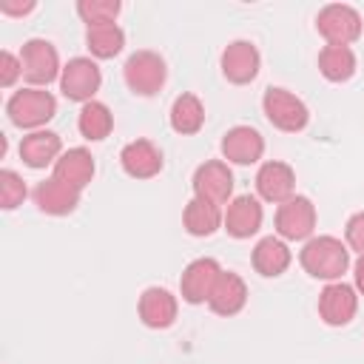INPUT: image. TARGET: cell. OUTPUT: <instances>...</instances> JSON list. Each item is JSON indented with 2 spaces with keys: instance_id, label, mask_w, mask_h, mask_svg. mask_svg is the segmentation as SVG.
Listing matches in <instances>:
<instances>
[{
  "instance_id": "cell-18",
  "label": "cell",
  "mask_w": 364,
  "mask_h": 364,
  "mask_svg": "<svg viewBox=\"0 0 364 364\" xmlns=\"http://www.w3.org/2000/svg\"><path fill=\"white\" fill-rule=\"evenodd\" d=\"M23 165L34 168V171H43V168H54V162L63 156V139L57 131H48V128H40V131H31L20 139V148H17Z\"/></svg>"
},
{
  "instance_id": "cell-33",
  "label": "cell",
  "mask_w": 364,
  "mask_h": 364,
  "mask_svg": "<svg viewBox=\"0 0 364 364\" xmlns=\"http://www.w3.org/2000/svg\"><path fill=\"white\" fill-rule=\"evenodd\" d=\"M353 287H355V293L358 296H364V256H358L355 262H353Z\"/></svg>"
},
{
  "instance_id": "cell-14",
  "label": "cell",
  "mask_w": 364,
  "mask_h": 364,
  "mask_svg": "<svg viewBox=\"0 0 364 364\" xmlns=\"http://www.w3.org/2000/svg\"><path fill=\"white\" fill-rule=\"evenodd\" d=\"M262 222H264V208H262V202H259L256 196H250V193H242V196H233V199L228 202L222 228H225L228 236H233V239H250V236L259 233Z\"/></svg>"
},
{
  "instance_id": "cell-31",
  "label": "cell",
  "mask_w": 364,
  "mask_h": 364,
  "mask_svg": "<svg viewBox=\"0 0 364 364\" xmlns=\"http://www.w3.org/2000/svg\"><path fill=\"white\" fill-rule=\"evenodd\" d=\"M20 77H23V63H20V57L11 54V51H0V85H3V88H11Z\"/></svg>"
},
{
  "instance_id": "cell-28",
  "label": "cell",
  "mask_w": 364,
  "mask_h": 364,
  "mask_svg": "<svg viewBox=\"0 0 364 364\" xmlns=\"http://www.w3.org/2000/svg\"><path fill=\"white\" fill-rule=\"evenodd\" d=\"M119 11H122V3L119 0H80L77 3V14L85 23V28L117 23V14Z\"/></svg>"
},
{
  "instance_id": "cell-7",
  "label": "cell",
  "mask_w": 364,
  "mask_h": 364,
  "mask_svg": "<svg viewBox=\"0 0 364 364\" xmlns=\"http://www.w3.org/2000/svg\"><path fill=\"white\" fill-rule=\"evenodd\" d=\"M276 236L284 242H307L316 230V205L296 193L276 208Z\"/></svg>"
},
{
  "instance_id": "cell-5",
  "label": "cell",
  "mask_w": 364,
  "mask_h": 364,
  "mask_svg": "<svg viewBox=\"0 0 364 364\" xmlns=\"http://www.w3.org/2000/svg\"><path fill=\"white\" fill-rule=\"evenodd\" d=\"M20 63H23V80L31 88H46L48 82L60 80V74H63L57 46L43 37H31L23 43Z\"/></svg>"
},
{
  "instance_id": "cell-17",
  "label": "cell",
  "mask_w": 364,
  "mask_h": 364,
  "mask_svg": "<svg viewBox=\"0 0 364 364\" xmlns=\"http://www.w3.org/2000/svg\"><path fill=\"white\" fill-rule=\"evenodd\" d=\"M31 196H34V205H37L40 213H46V216H68V213L77 210L82 191L60 182L57 176H46L43 182H37Z\"/></svg>"
},
{
  "instance_id": "cell-32",
  "label": "cell",
  "mask_w": 364,
  "mask_h": 364,
  "mask_svg": "<svg viewBox=\"0 0 364 364\" xmlns=\"http://www.w3.org/2000/svg\"><path fill=\"white\" fill-rule=\"evenodd\" d=\"M34 0H26V3H11V0H3L0 3V14H11V17H20V14H28L34 11Z\"/></svg>"
},
{
  "instance_id": "cell-10",
  "label": "cell",
  "mask_w": 364,
  "mask_h": 364,
  "mask_svg": "<svg viewBox=\"0 0 364 364\" xmlns=\"http://www.w3.org/2000/svg\"><path fill=\"white\" fill-rule=\"evenodd\" d=\"M219 68H222L228 82L247 85V82H253L259 77L262 54L250 40H233V43L225 46V51L219 57Z\"/></svg>"
},
{
  "instance_id": "cell-23",
  "label": "cell",
  "mask_w": 364,
  "mask_h": 364,
  "mask_svg": "<svg viewBox=\"0 0 364 364\" xmlns=\"http://www.w3.org/2000/svg\"><path fill=\"white\" fill-rule=\"evenodd\" d=\"M225 222V210L222 205H213V202H205V199H191L182 210V228L196 236V239H205V236H213Z\"/></svg>"
},
{
  "instance_id": "cell-30",
  "label": "cell",
  "mask_w": 364,
  "mask_h": 364,
  "mask_svg": "<svg viewBox=\"0 0 364 364\" xmlns=\"http://www.w3.org/2000/svg\"><path fill=\"white\" fill-rule=\"evenodd\" d=\"M344 242L350 250H355L358 256H364V210L353 213L344 225Z\"/></svg>"
},
{
  "instance_id": "cell-6",
  "label": "cell",
  "mask_w": 364,
  "mask_h": 364,
  "mask_svg": "<svg viewBox=\"0 0 364 364\" xmlns=\"http://www.w3.org/2000/svg\"><path fill=\"white\" fill-rule=\"evenodd\" d=\"M316 31L327 46H353L364 31V20L353 6L330 3L316 14Z\"/></svg>"
},
{
  "instance_id": "cell-9",
  "label": "cell",
  "mask_w": 364,
  "mask_h": 364,
  "mask_svg": "<svg viewBox=\"0 0 364 364\" xmlns=\"http://www.w3.org/2000/svg\"><path fill=\"white\" fill-rule=\"evenodd\" d=\"M193 196L213 202V205H228L233 196V171L225 159H208L193 171L191 179Z\"/></svg>"
},
{
  "instance_id": "cell-4",
  "label": "cell",
  "mask_w": 364,
  "mask_h": 364,
  "mask_svg": "<svg viewBox=\"0 0 364 364\" xmlns=\"http://www.w3.org/2000/svg\"><path fill=\"white\" fill-rule=\"evenodd\" d=\"M262 111H264V119L284 134H299L310 122V108L304 105V100L279 85H270L262 94Z\"/></svg>"
},
{
  "instance_id": "cell-15",
  "label": "cell",
  "mask_w": 364,
  "mask_h": 364,
  "mask_svg": "<svg viewBox=\"0 0 364 364\" xmlns=\"http://www.w3.org/2000/svg\"><path fill=\"white\" fill-rule=\"evenodd\" d=\"M222 273V264L210 256H199L193 259L185 270H182V279H179V293L188 304H208V296L216 284Z\"/></svg>"
},
{
  "instance_id": "cell-12",
  "label": "cell",
  "mask_w": 364,
  "mask_h": 364,
  "mask_svg": "<svg viewBox=\"0 0 364 364\" xmlns=\"http://www.w3.org/2000/svg\"><path fill=\"white\" fill-rule=\"evenodd\" d=\"M219 151L228 165H256L264 154V136L253 125H233L225 131Z\"/></svg>"
},
{
  "instance_id": "cell-20",
  "label": "cell",
  "mask_w": 364,
  "mask_h": 364,
  "mask_svg": "<svg viewBox=\"0 0 364 364\" xmlns=\"http://www.w3.org/2000/svg\"><path fill=\"white\" fill-rule=\"evenodd\" d=\"M247 304V284L239 273L233 270H222L210 296H208V307L216 313V316H236L242 313Z\"/></svg>"
},
{
  "instance_id": "cell-19",
  "label": "cell",
  "mask_w": 364,
  "mask_h": 364,
  "mask_svg": "<svg viewBox=\"0 0 364 364\" xmlns=\"http://www.w3.org/2000/svg\"><path fill=\"white\" fill-rule=\"evenodd\" d=\"M119 165L131 179H154L162 173V151L151 139H131L119 151Z\"/></svg>"
},
{
  "instance_id": "cell-21",
  "label": "cell",
  "mask_w": 364,
  "mask_h": 364,
  "mask_svg": "<svg viewBox=\"0 0 364 364\" xmlns=\"http://www.w3.org/2000/svg\"><path fill=\"white\" fill-rule=\"evenodd\" d=\"M94 171H97V165H94V156H91L88 148H68L54 162L51 176H57L60 182H65V185H71L77 191H85L91 185V179H94Z\"/></svg>"
},
{
  "instance_id": "cell-22",
  "label": "cell",
  "mask_w": 364,
  "mask_h": 364,
  "mask_svg": "<svg viewBox=\"0 0 364 364\" xmlns=\"http://www.w3.org/2000/svg\"><path fill=\"white\" fill-rule=\"evenodd\" d=\"M290 262H293V253H290L287 242L279 239V236H264V239H259L256 247H253V253H250L253 270H256L259 276H264V279L282 276V273L290 267Z\"/></svg>"
},
{
  "instance_id": "cell-16",
  "label": "cell",
  "mask_w": 364,
  "mask_h": 364,
  "mask_svg": "<svg viewBox=\"0 0 364 364\" xmlns=\"http://www.w3.org/2000/svg\"><path fill=\"white\" fill-rule=\"evenodd\" d=\"M139 321L151 330H168L179 316V299L168 287H145L136 301Z\"/></svg>"
},
{
  "instance_id": "cell-1",
  "label": "cell",
  "mask_w": 364,
  "mask_h": 364,
  "mask_svg": "<svg viewBox=\"0 0 364 364\" xmlns=\"http://www.w3.org/2000/svg\"><path fill=\"white\" fill-rule=\"evenodd\" d=\"M299 262L307 276L321 282H341L350 267V247L338 236H313L299 250Z\"/></svg>"
},
{
  "instance_id": "cell-8",
  "label": "cell",
  "mask_w": 364,
  "mask_h": 364,
  "mask_svg": "<svg viewBox=\"0 0 364 364\" xmlns=\"http://www.w3.org/2000/svg\"><path fill=\"white\" fill-rule=\"evenodd\" d=\"M102 85V71L91 57H71L60 74V91L71 102H91Z\"/></svg>"
},
{
  "instance_id": "cell-2",
  "label": "cell",
  "mask_w": 364,
  "mask_h": 364,
  "mask_svg": "<svg viewBox=\"0 0 364 364\" xmlns=\"http://www.w3.org/2000/svg\"><path fill=\"white\" fill-rule=\"evenodd\" d=\"M6 114H9L11 125H17V128H23V131L31 134V131L46 128V122L54 119V114H57V100H54V94L46 91V88H31V85H26V88H20V91H14V94L9 97Z\"/></svg>"
},
{
  "instance_id": "cell-26",
  "label": "cell",
  "mask_w": 364,
  "mask_h": 364,
  "mask_svg": "<svg viewBox=\"0 0 364 364\" xmlns=\"http://www.w3.org/2000/svg\"><path fill=\"white\" fill-rule=\"evenodd\" d=\"M77 128H80L82 139H88V142H102V139L114 131V114H111V108H108L105 102L91 100V102H85V105L80 108V114H77Z\"/></svg>"
},
{
  "instance_id": "cell-27",
  "label": "cell",
  "mask_w": 364,
  "mask_h": 364,
  "mask_svg": "<svg viewBox=\"0 0 364 364\" xmlns=\"http://www.w3.org/2000/svg\"><path fill=\"white\" fill-rule=\"evenodd\" d=\"M85 46L91 51V57L97 60H111L125 48V31L117 23L108 26H91L85 28Z\"/></svg>"
},
{
  "instance_id": "cell-25",
  "label": "cell",
  "mask_w": 364,
  "mask_h": 364,
  "mask_svg": "<svg viewBox=\"0 0 364 364\" xmlns=\"http://www.w3.org/2000/svg\"><path fill=\"white\" fill-rule=\"evenodd\" d=\"M358 68L355 51L350 46H324L318 51V71L330 82H347Z\"/></svg>"
},
{
  "instance_id": "cell-11",
  "label": "cell",
  "mask_w": 364,
  "mask_h": 364,
  "mask_svg": "<svg viewBox=\"0 0 364 364\" xmlns=\"http://www.w3.org/2000/svg\"><path fill=\"white\" fill-rule=\"evenodd\" d=\"M358 313V293L353 284L344 282H327L318 293V318L330 327H344Z\"/></svg>"
},
{
  "instance_id": "cell-13",
  "label": "cell",
  "mask_w": 364,
  "mask_h": 364,
  "mask_svg": "<svg viewBox=\"0 0 364 364\" xmlns=\"http://www.w3.org/2000/svg\"><path fill=\"white\" fill-rule=\"evenodd\" d=\"M256 193L264 202L282 205L296 196V171L282 159H267L256 171Z\"/></svg>"
},
{
  "instance_id": "cell-3",
  "label": "cell",
  "mask_w": 364,
  "mask_h": 364,
  "mask_svg": "<svg viewBox=\"0 0 364 364\" xmlns=\"http://www.w3.org/2000/svg\"><path fill=\"white\" fill-rule=\"evenodd\" d=\"M122 80L128 85L131 94L136 97H154L162 91L165 80H168V65L165 57L151 51V48H139L134 51L125 65H122Z\"/></svg>"
},
{
  "instance_id": "cell-29",
  "label": "cell",
  "mask_w": 364,
  "mask_h": 364,
  "mask_svg": "<svg viewBox=\"0 0 364 364\" xmlns=\"http://www.w3.org/2000/svg\"><path fill=\"white\" fill-rule=\"evenodd\" d=\"M28 196V188L23 182V176L11 168L0 171V208L3 210H14L17 205H23V199Z\"/></svg>"
},
{
  "instance_id": "cell-24",
  "label": "cell",
  "mask_w": 364,
  "mask_h": 364,
  "mask_svg": "<svg viewBox=\"0 0 364 364\" xmlns=\"http://www.w3.org/2000/svg\"><path fill=\"white\" fill-rule=\"evenodd\" d=\"M168 119H171V128H173L176 134H182V136L199 134L202 125H205V105H202V100H199L196 94L185 91V94H179V97L173 100Z\"/></svg>"
}]
</instances>
